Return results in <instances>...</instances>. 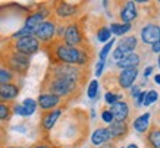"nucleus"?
Wrapping results in <instances>:
<instances>
[{
	"label": "nucleus",
	"instance_id": "f257e3e1",
	"mask_svg": "<svg viewBox=\"0 0 160 148\" xmlns=\"http://www.w3.org/2000/svg\"><path fill=\"white\" fill-rule=\"evenodd\" d=\"M53 53L59 63L85 66L88 62L87 52L79 47H71V46H66V44H56Z\"/></svg>",
	"mask_w": 160,
	"mask_h": 148
},
{
	"label": "nucleus",
	"instance_id": "f03ea898",
	"mask_svg": "<svg viewBox=\"0 0 160 148\" xmlns=\"http://www.w3.org/2000/svg\"><path fill=\"white\" fill-rule=\"evenodd\" d=\"M43 90H46L49 94L62 98V97H71L73 92L78 90V84L69 79H63V78H56L47 75L43 82Z\"/></svg>",
	"mask_w": 160,
	"mask_h": 148
},
{
	"label": "nucleus",
	"instance_id": "7ed1b4c3",
	"mask_svg": "<svg viewBox=\"0 0 160 148\" xmlns=\"http://www.w3.org/2000/svg\"><path fill=\"white\" fill-rule=\"evenodd\" d=\"M47 75L56 78H63V79H69L73 82H79L81 79H85L84 73L81 72V66L77 65H66V63H54L50 67V71Z\"/></svg>",
	"mask_w": 160,
	"mask_h": 148
},
{
	"label": "nucleus",
	"instance_id": "20e7f679",
	"mask_svg": "<svg viewBox=\"0 0 160 148\" xmlns=\"http://www.w3.org/2000/svg\"><path fill=\"white\" fill-rule=\"evenodd\" d=\"M3 62H5V65H6L5 67H8L10 72H13V73H21V75H24L29 67V57L28 56L15 52L13 48L5 54Z\"/></svg>",
	"mask_w": 160,
	"mask_h": 148
},
{
	"label": "nucleus",
	"instance_id": "39448f33",
	"mask_svg": "<svg viewBox=\"0 0 160 148\" xmlns=\"http://www.w3.org/2000/svg\"><path fill=\"white\" fill-rule=\"evenodd\" d=\"M12 48L15 52L25 54V56H32L34 53H37L40 50V41L35 38L34 35L31 37H24V38H18L12 44Z\"/></svg>",
	"mask_w": 160,
	"mask_h": 148
},
{
	"label": "nucleus",
	"instance_id": "423d86ee",
	"mask_svg": "<svg viewBox=\"0 0 160 148\" xmlns=\"http://www.w3.org/2000/svg\"><path fill=\"white\" fill-rule=\"evenodd\" d=\"M56 35V25L52 21H44L35 28L34 37L41 43H50Z\"/></svg>",
	"mask_w": 160,
	"mask_h": 148
},
{
	"label": "nucleus",
	"instance_id": "0eeeda50",
	"mask_svg": "<svg viewBox=\"0 0 160 148\" xmlns=\"http://www.w3.org/2000/svg\"><path fill=\"white\" fill-rule=\"evenodd\" d=\"M63 38H65V44L71 46V47H78L82 44V32L81 28L78 27V24H69L65 28V34H63Z\"/></svg>",
	"mask_w": 160,
	"mask_h": 148
},
{
	"label": "nucleus",
	"instance_id": "6e6552de",
	"mask_svg": "<svg viewBox=\"0 0 160 148\" xmlns=\"http://www.w3.org/2000/svg\"><path fill=\"white\" fill-rule=\"evenodd\" d=\"M62 109H53L50 111H44L43 116H41V128L43 131L49 132L52 129L54 128V125L58 122V119L62 116Z\"/></svg>",
	"mask_w": 160,
	"mask_h": 148
},
{
	"label": "nucleus",
	"instance_id": "1a4fd4ad",
	"mask_svg": "<svg viewBox=\"0 0 160 148\" xmlns=\"http://www.w3.org/2000/svg\"><path fill=\"white\" fill-rule=\"evenodd\" d=\"M141 38L144 41V44H153L160 40V27L154 24H150L144 27L141 31Z\"/></svg>",
	"mask_w": 160,
	"mask_h": 148
},
{
	"label": "nucleus",
	"instance_id": "9d476101",
	"mask_svg": "<svg viewBox=\"0 0 160 148\" xmlns=\"http://www.w3.org/2000/svg\"><path fill=\"white\" fill-rule=\"evenodd\" d=\"M137 75H138V69L137 67H132V69H123V71L118 75V84L121 88L126 90V88H131L134 81L137 79Z\"/></svg>",
	"mask_w": 160,
	"mask_h": 148
},
{
	"label": "nucleus",
	"instance_id": "9b49d317",
	"mask_svg": "<svg viewBox=\"0 0 160 148\" xmlns=\"http://www.w3.org/2000/svg\"><path fill=\"white\" fill-rule=\"evenodd\" d=\"M110 113L113 116L115 122H125L129 116V107L125 101H118L115 104H112L110 107Z\"/></svg>",
	"mask_w": 160,
	"mask_h": 148
},
{
	"label": "nucleus",
	"instance_id": "f8f14e48",
	"mask_svg": "<svg viewBox=\"0 0 160 148\" xmlns=\"http://www.w3.org/2000/svg\"><path fill=\"white\" fill-rule=\"evenodd\" d=\"M19 94V86L16 84H6V85L0 86V103H9V101L15 100Z\"/></svg>",
	"mask_w": 160,
	"mask_h": 148
},
{
	"label": "nucleus",
	"instance_id": "ddd939ff",
	"mask_svg": "<svg viewBox=\"0 0 160 148\" xmlns=\"http://www.w3.org/2000/svg\"><path fill=\"white\" fill-rule=\"evenodd\" d=\"M60 104V98L49 92H43L38 97V106L43 110H53L54 107H58Z\"/></svg>",
	"mask_w": 160,
	"mask_h": 148
},
{
	"label": "nucleus",
	"instance_id": "4468645a",
	"mask_svg": "<svg viewBox=\"0 0 160 148\" xmlns=\"http://www.w3.org/2000/svg\"><path fill=\"white\" fill-rule=\"evenodd\" d=\"M46 16H47V13H46V12H41V10L28 15V16H27V19H25L24 28H27V29H29V31H32V32H34L35 28H37L41 22H44V18H46Z\"/></svg>",
	"mask_w": 160,
	"mask_h": 148
},
{
	"label": "nucleus",
	"instance_id": "2eb2a0df",
	"mask_svg": "<svg viewBox=\"0 0 160 148\" xmlns=\"http://www.w3.org/2000/svg\"><path fill=\"white\" fill-rule=\"evenodd\" d=\"M110 138L113 139H121L128 134V125L125 122H112L110 126L107 128Z\"/></svg>",
	"mask_w": 160,
	"mask_h": 148
},
{
	"label": "nucleus",
	"instance_id": "dca6fc26",
	"mask_svg": "<svg viewBox=\"0 0 160 148\" xmlns=\"http://www.w3.org/2000/svg\"><path fill=\"white\" fill-rule=\"evenodd\" d=\"M137 18V7L134 2H128L125 7L121 10V19L123 21V24H129Z\"/></svg>",
	"mask_w": 160,
	"mask_h": 148
},
{
	"label": "nucleus",
	"instance_id": "f3484780",
	"mask_svg": "<svg viewBox=\"0 0 160 148\" xmlns=\"http://www.w3.org/2000/svg\"><path fill=\"white\" fill-rule=\"evenodd\" d=\"M110 139V134H109V131L107 128H98L94 131V134L91 135V142L92 145H104Z\"/></svg>",
	"mask_w": 160,
	"mask_h": 148
},
{
	"label": "nucleus",
	"instance_id": "a211bd4d",
	"mask_svg": "<svg viewBox=\"0 0 160 148\" xmlns=\"http://www.w3.org/2000/svg\"><path fill=\"white\" fill-rule=\"evenodd\" d=\"M140 65V56L138 54H126L123 59L118 60L116 66L121 67L122 71L123 69H132V67H137Z\"/></svg>",
	"mask_w": 160,
	"mask_h": 148
},
{
	"label": "nucleus",
	"instance_id": "6ab92c4d",
	"mask_svg": "<svg viewBox=\"0 0 160 148\" xmlns=\"http://www.w3.org/2000/svg\"><path fill=\"white\" fill-rule=\"evenodd\" d=\"M54 10H56V15L59 18H69V16H73L77 13L78 7L75 5H69V3H59Z\"/></svg>",
	"mask_w": 160,
	"mask_h": 148
},
{
	"label": "nucleus",
	"instance_id": "aec40b11",
	"mask_svg": "<svg viewBox=\"0 0 160 148\" xmlns=\"http://www.w3.org/2000/svg\"><path fill=\"white\" fill-rule=\"evenodd\" d=\"M137 47V38L135 37H126V38H123L122 41H119V46H118V48L121 50L123 54H128V53L134 52Z\"/></svg>",
	"mask_w": 160,
	"mask_h": 148
},
{
	"label": "nucleus",
	"instance_id": "412c9836",
	"mask_svg": "<svg viewBox=\"0 0 160 148\" xmlns=\"http://www.w3.org/2000/svg\"><path fill=\"white\" fill-rule=\"evenodd\" d=\"M148 122H150V113L147 111V113L141 115L140 117H137L134 120V128L138 132H146L147 128H148Z\"/></svg>",
	"mask_w": 160,
	"mask_h": 148
},
{
	"label": "nucleus",
	"instance_id": "4be33fe9",
	"mask_svg": "<svg viewBox=\"0 0 160 148\" xmlns=\"http://www.w3.org/2000/svg\"><path fill=\"white\" fill-rule=\"evenodd\" d=\"M15 79V73L10 72L8 67L0 66V86L6 85V84H12V81Z\"/></svg>",
	"mask_w": 160,
	"mask_h": 148
},
{
	"label": "nucleus",
	"instance_id": "5701e85b",
	"mask_svg": "<svg viewBox=\"0 0 160 148\" xmlns=\"http://www.w3.org/2000/svg\"><path fill=\"white\" fill-rule=\"evenodd\" d=\"M109 29L115 35H123L125 32H128L131 29V25L129 24H112V27Z\"/></svg>",
	"mask_w": 160,
	"mask_h": 148
},
{
	"label": "nucleus",
	"instance_id": "b1692460",
	"mask_svg": "<svg viewBox=\"0 0 160 148\" xmlns=\"http://www.w3.org/2000/svg\"><path fill=\"white\" fill-rule=\"evenodd\" d=\"M148 142L153 148H160V129H153L148 134Z\"/></svg>",
	"mask_w": 160,
	"mask_h": 148
},
{
	"label": "nucleus",
	"instance_id": "393cba45",
	"mask_svg": "<svg viewBox=\"0 0 160 148\" xmlns=\"http://www.w3.org/2000/svg\"><path fill=\"white\" fill-rule=\"evenodd\" d=\"M10 115H12V107L9 104L0 103V120H9Z\"/></svg>",
	"mask_w": 160,
	"mask_h": 148
},
{
	"label": "nucleus",
	"instance_id": "a878e982",
	"mask_svg": "<svg viewBox=\"0 0 160 148\" xmlns=\"http://www.w3.org/2000/svg\"><path fill=\"white\" fill-rule=\"evenodd\" d=\"M22 106H24V109L27 110L28 116L32 115V113L35 111V109H37V103H35V100H32V98H25L24 103H22Z\"/></svg>",
	"mask_w": 160,
	"mask_h": 148
},
{
	"label": "nucleus",
	"instance_id": "bb28decb",
	"mask_svg": "<svg viewBox=\"0 0 160 148\" xmlns=\"http://www.w3.org/2000/svg\"><path fill=\"white\" fill-rule=\"evenodd\" d=\"M110 29L107 28V27H103V28L98 29L97 32V38L100 43H106V41H109L110 40Z\"/></svg>",
	"mask_w": 160,
	"mask_h": 148
},
{
	"label": "nucleus",
	"instance_id": "cd10ccee",
	"mask_svg": "<svg viewBox=\"0 0 160 148\" xmlns=\"http://www.w3.org/2000/svg\"><path fill=\"white\" fill-rule=\"evenodd\" d=\"M97 92H98V82L94 79V81H91L90 82V85H88V90H87L88 98L94 100V98L97 97Z\"/></svg>",
	"mask_w": 160,
	"mask_h": 148
},
{
	"label": "nucleus",
	"instance_id": "c85d7f7f",
	"mask_svg": "<svg viewBox=\"0 0 160 148\" xmlns=\"http://www.w3.org/2000/svg\"><path fill=\"white\" fill-rule=\"evenodd\" d=\"M115 41H116L115 38L109 40L106 46H104V47L102 48V52H100V54H98V56H100V60H103V62H104V59H106V57H107V54L110 53V50H112V47H113V44H115Z\"/></svg>",
	"mask_w": 160,
	"mask_h": 148
},
{
	"label": "nucleus",
	"instance_id": "c756f323",
	"mask_svg": "<svg viewBox=\"0 0 160 148\" xmlns=\"http://www.w3.org/2000/svg\"><path fill=\"white\" fill-rule=\"evenodd\" d=\"M122 96H119V94H115V92H106V96H104V100H106L107 104H115V103H118V100H121Z\"/></svg>",
	"mask_w": 160,
	"mask_h": 148
},
{
	"label": "nucleus",
	"instance_id": "7c9ffc66",
	"mask_svg": "<svg viewBox=\"0 0 160 148\" xmlns=\"http://www.w3.org/2000/svg\"><path fill=\"white\" fill-rule=\"evenodd\" d=\"M157 98H159V94H157L156 91H150V92H147V94H146V100H144V106L153 104Z\"/></svg>",
	"mask_w": 160,
	"mask_h": 148
},
{
	"label": "nucleus",
	"instance_id": "2f4dec72",
	"mask_svg": "<svg viewBox=\"0 0 160 148\" xmlns=\"http://www.w3.org/2000/svg\"><path fill=\"white\" fill-rule=\"evenodd\" d=\"M12 110H13V113H16V115H19V116H28V113H27V110L24 109V106L22 104H16L12 107Z\"/></svg>",
	"mask_w": 160,
	"mask_h": 148
},
{
	"label": "nucleus",
	"instance_id": "473e14b6",
	"mask_svg": "<svg viewBox=\"0 0 160 148\" xmlns=\"http://www.w3.org/2000/svg\"><path fill=\"white\" fill-rule=\"evenodd\" d=\"M102 119L104 120L106 123H112V122H113V116H112L110 110H103V113H102Z\"/></svg>",
	"mask_w": 160,
	"mask_h": 148
},
{
	"label": "nucleus",
	"instance_id": "72a5a7b5",
	"mask_svg": "<svg viewBox=\"0 0 160 148\" xmlns=\"http://www.w3.org/2000/svg\"><path fill=\"white\" fill-rule=\"evenodd\" d=\"M146 94L147 92H140V96L137 97V107H140V106L144 104V100H146Z\"/></svg>",
	"mask_w": 160,
	"mask_h": 148
},
{
	"label": "nucleus",
	"instance_id": "f704fd0d",
	"mask_svg": "<svg viewBox=\"0 0 160 148\" xmlns=\"http://www.w3.org/2000/svg\"><path fill=\"white\" fill-rule=\"evenodd\" d=\"M103 69H104V62L100 60V62L97 63V67H96V76H100V75H102Z\"/></svg>",
	"mask_w": 160,
	"mask_h": 148
},
{
	"label": "nucleus",
	"instance_id": "c9c22d12",
	"mask_svg": "<svg viewBox=\"0 0 160 148\" xmlns=\"http://www.w3.org/2000/svg\"><path fill=\"white\" fill-rule=\"evenodd\" d=\"M113 57L116 59V60H121V59L125 57V54H123V53H122L121 50H119V48H116V50L113 52Z\"/></svg>",
	"mask_w": 160,
	"mask_h": 148
},
{
	"label": "nucleus",
	"instance_id": "e433bc0d",
	"mask_svg": "<svg viewBox=\"0 0 160 148\" xmlns=\"http://www.w3.org/2000/svg\"><path fill=\"white\" fill-rule=\"evenodd\" d=\"M131 94H132V97H134V98H137V97L140 96V88H138V86H132V88H131Z\"/></svg>",
	"mask_w": 160,
	"mask_h": 148
},
{
	"label": "nucleus",
	"instance_id": "4c0bfd02",
	"mask_svg": "<svg viewBox=\"0 0 160 148\" xmlns=\"http://www.w3.org/2000/svg\"><path fill=\"white\" fill-rule=\"evenodd\" d=\"M151 50H153L154 53H160V40L159 41H156V43L151 46Z\"/></svg>",
	"mask_w": 160,
	"mask_h": 148
},
{
	"label": "nucleus",
	"instance_id": "58836bf2",
	"mask_svg": "<svg viewBox=\"0 0 160 148\" xmlns=\"http://www.w3.org/2000/svg\"><path fill=\"white\" fill-rule=\"evenodd\" d=\"M32 148H53V147H50L49 144H37V145H34Z\"/></svg>",
	"mask_w": 160,
	"mask_h": 148
},
{
	"label": "nucleus",
	"instance_id": "ea45409f",
	"mask_svg": "<svg viewBox=\"0 0 160 148\" xmlns=\"http://www.w3.org/2000/svg\"><path fill=\"white\" fill-rule=\"evenodd\" d=\"M151 72H153V67H147V69H146V71H144V76H148V75H150V73H151Z\"/></svg>",
	"mask_w": 160,
	"mask_h": 148
},
{
	"label": "nucleus",
	"instance_id": "a19ab883",
	"mask_svg": "<svg viewBox=\"0 0 160 148\" xmlns=\"http://www.w3.org/2000/svg\"><path fill=\"white\" fill-rule=\"evenodd\" d=\"M154 82H156V84H159V85H160V73H159V75H156V76H154Z\"/></svg>",
	"mask_w": 160,
	"mask_h": 148
},
{
	"label": "nucleus",
	"instance_id": "79ce46f5",
	"mask_svg": "<svg viewBox=\"0 0 160 148\" xmlns=\"http://www.w3.org/2000/svg\"><path fill=\"white\" fill-rule=\"evenodd\" d=\"M100 148H113V145H112V144H106L104 147H100Z\"/></svg>",
	"mask_w": 160,
	"mask_h": 148
},
{
	"label": "nucleus",
	"instance_id": "37998d69",
	"mask_svg": "<svg viewBox=\"0 0 160 148\" xmlns=\"http://www.w3.org/2000/svg\"><path fill=\"white\" fill-rule=\"evenodd\" d=\"M126 148H138V147H137L135 144H129V145H128V147H126Z\"/></svg>",
	"mask_w": 160,
	"mask_h": 148
},
{
	"label": "nucleus",
	"instance_id": "c03bdc74",
	"mask_svg": "<svg viewBox=\"0 0 160 148\" xmlns=\"http://www.w3.org/2000/svg\"><path fill=\"white\" fill-rule=\"evenodd\" d=\"M2 131H3V128H2V123H0V132H2Z\"/></svg>",
	"mask_w": 160,
	"mask_h": 148
},
{
	"label": "nucleus",
	"instance_id": "a18cd8bd",
	"mask_svg": "<svg viewBox=\"0 0 160 148\" xmlns=\"http://www.w3.org/2000/svg\"><path fill=\"white\" fill-rule=\"evenodd\" d=\"M5 148H18V147H5Z\"/></svg>",
	"mask_w": 160,
	"mask_h": 148
},
{
	"label": "nucleus",
	"instance_id": "49530a36",
	"mask_svg": "<svg viewBox=\"0 0 160 148\" xmlns=\"http://www.w3.org/2000/svg\"><path fill=\"white\" fill-rule=\"evenodd\" d=\"M0 148H2V139H0Z\"/></svg>",
	"mask_w": 160,
	"mask_h": 148
},
{
	"label": "nucleus",
	"instance_id": "de8ad7c7",
	"mask_svg": "<svg viewBox=\"0 0 160 148\" xmlns=\"http://www.w3.org/2000/svg\"><path fill=\"white\" fill-rule=\"evenodd\" d=\"M159 66H160V56H159Z\"/></svg>",
	"mask_w": 160,
	"mask_h": 148
}]
</instances>
